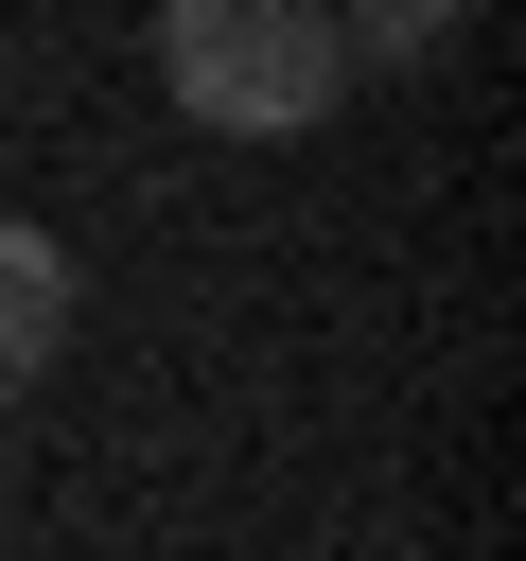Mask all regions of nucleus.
Segmentation results:
<instances>
[{
  "instance_id": "obj_1",
  "label": "nucleus",
  "mask_w": 526,
  "mask_h": 561,
  "mask_svg": "<svg viewBox=\"0 0 526 561\" xmlns=\"http://www.w3.org/2000/svg\"><path fill=\"white\" fill-rule=\"evenodd\" d=\"M158 88L210 140H298L333 123L351 53H333V0H158Z\"/></svg>"
},
{
  "instance_id": "obj_2",
  "label": "nucleus",
  "mask_w": 526,
  "mask_h": 561,
  "mask_svg": "<svg viewBox=\"0 0 526 561\" xmlns=\"http://www.w3.org/2000/svg\"><path fill=\"white\" fill-rule=\"evenodd\" d=\"M53 351H70V245L0 210V403H18V386H35Z\"/></svg>"
},
{
  "instance_id": "obj_3",
  "label": "nucleus",
  "mask_w": 526,
  "mask_h": 561,
  "mask_svg": "<svg viewBox=\"0 0 526 561\" xmlns=\"http://www.w3.org/2000/svg\"><path fill=\"white\" fill-rule=\"evenodd\" d=\"M456 18L473 0H333V53L351 70H421V53H456Z\"/></svg>"
}]
</instances>
